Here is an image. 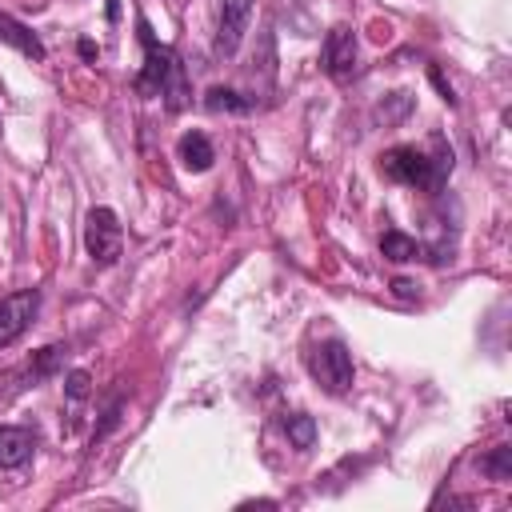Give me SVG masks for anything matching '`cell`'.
Wrapping results in <instances>:
<instances>
[{"label":"cell","mask_w":512,"mask_h":512,"mask_svg":"<svg viewBox=\"0 0 512 512\" xmlns=\"http://www.w3.org/2000/svg\"><path fill=\"white\" fill-rule=\"evenodd\" d=\"M120 244H124V232H120V220L112 208H92L88 220H84V248L96 264H116L120 260Z\"/></svg>","instance_id":"obj_4"},{"label":"cell","mask_w":512,"mask_h":512,"mask_svg":"<svg viewBox=\"0 0 512 512\" xmlns=\"http://www.w3.org/2000/svg\"><path fill=\"white\" fill-rule=\"evenodd\" d=\"M432 156L416 144H396L380 156V172L396 184H408V188H424V192H440L448 172H452V148H444V140L436 136L432 140Z\"/></svg>","instance_id":"obj_2"},{"label":"cell","mask_w":512,"mask_h":512,"mask_svg":"<svg viewBox=\"0 0 512 512\" xmlns=\"http://www.w3.org/2000/svg\"><path fill=\"white\" fill-rule=\"evenodd\" d=\"M36 308H40V292L36 288H20V292L0 300V348L16 344L28 332V324L36 320Z\"/></svg>","instance_id":"obj_5"},{"label":"cell","mask_w":512,"mask_h":512,"mask_svg":"<svg viewBox=\"0 0 512 512\" xmlns=\"http://www.w3.org/2000/svg\"><path fill=\"white\" fill-rule=\"evenodd\" d=\"M380 252H384V260H392V264H408V260L420 256V244H416L412 236H404L400 228H388V232L380 236Z\"/></svg>","instance_id":"obj_11"},{"label":"cell","mask_w":512,"mask_h":512,"mask_svg":"<svg viewBox=\"0 0 512 512\" xmlns=\"http://www.w3.org/2000/svg\"><path fill=\"white\" fill-rule=\"evenodd\" d=\"M140 40H144V68L136 76V92L140 96H164L168 112H180L188 104V80H184V64L168 44H156L148 20H136Z\"/></svg>","instance_id":"obj_1"},{"label":"cell","mask_w":512,"mask_h":512,"mask_svg":"<svg viewBox=\"0 0 512 512\" xmlns=\"http://www.w3.org/2000/svg\"><path fill=\"white\" fill-rule=\"evenodd\" d=\"M0 44L16 48L20 56H28V60H36V64L48 56L44 44H40V36H36L28 24H20L16 16H8V12H0Z\"/></svg>","instance_id":"obj_9"},{"label":"cell","mask_w":512,"mask_h":512,"mask_svg":"<svg viewBox=\"0 0 512 512\" xmlns=\"http://www.w3.org/2000/svg\"><path fill=\"white\" fill-rule=\"evenodd\" d=\"M428 76H432V84H436V92H440V100H444L448 108H456V92H452V84L444 80V72H440V68L432 64V68H428Z\"/></svg>","instance_id":"obj_16"},{"label":"cell","mask_w":512,"mask_h":512,"mask_svg":"<svg viewBox=\"0 0 512 512\" xmlns=\"http://www.w3.org/2000/svg\"><path fill=\"white\" fill-rule=\"evenodd\" d=\"M480 472L492 476V480H508V476H512V448L500 444V448H492L488 456H480Z\"/></svg>","instance_id":"obj_14"},{"label":"cell","mask_w":512,"mask_h":512,"mask_svg":"<svg viewBox=\"0 0 512 512\" xmlns=\"http://www.w3.org/2000/svg\"><path fill=\"white\" fill-rule=\"evenodd\" d=\"M308 372H312V380H316L324 392H332V396L348 392V388H352V352H348V344H344V340H324V344H316V348L308 352Z\"/></svg>","instance_id":"obj_3"},{"label":"cell","mask_w":512,"mask_h":512,"mask_svg":"<svg viewBox=\"0 0 512 512\" xmlns=\"http://www.w3.org/2000/svg\"><path fill=\"white\" fill-rule=\"evenodd\" d=\"M32 432L20 424H0V468H24L32 460Z\"/></svg>","instance_id":"obj_8"},{"label":"cell","mask_w":512,"mask_h":512,"mask_svg":"<svg viewBox=\"0 0 512 512\" xmlns=\"http://www.w3.org/2000/svg\"><path fill=\"white\" fill-rule=\"evenodd\" d=\"M176 156H180V164L188 172H208L212 160H216V148H212V140L204 132H184L180 144H176Z\"/></svg>","instance_id":"obj_10"},{"label":"cell","mask_w":512,"mask_h":512,"mask_svg":"<svg viewBox=\"0 0 512 512\" xmlns=\"http://www.w3.org/2000/svg\"><path fill=\"white\" fill-rule=\"evenodd\" d=\"M248 20H252V0H220V20H216V44L212 52L220 60L236 56L244 32H248Z\"/></svg>","instance_id":"obj_7"},{"label":"cell","mask_w":512,"mask_h":512,"mask_svg":"<svg viewBox=\"0 0 512 512\" xmlns=\"http://www.w3.org/2000/svg\"><path fill=\"white\" fill-rule=\"evenodd\" d=\"M284 432H288V440H292L300 452H308V448L316 444V420L304 416V412H292V416L284 420Z\"/></svg>","instance_id":"obj_13"},{"label":"cell","mask_w":512,"mask_h":512,"mask_svg":"<svg viewBox=\"0 0 512 512\" xmlns=\"http://www.w3.org/2000/svg\"><path fill=\"white\" fill-rule=\"evenodd\" d=\"M64 392H68V400H84L88 396V372L84 368H72L64 376Z\"/></svg>","instance_id":"obj_15"},{"label":"cell","mask_w":512,"mask_h":512,"mask_svg":"<svg viewBox=\"0 0 512 512\" xmlns=\"http://www.w3.org/2000/svg\"><path fill=\"white\" fill-rule=\"evenodd\" d=\"M204 108H208V112H248V108H252V100H244L240 92H232V88H220V84H216V88H208V92H204Z\"/></svg>","instance_id":"obj_12"},{"label":"cell","mask_w":512,"mask_h":512,"mask_svg":"<svg viewBox=\"0 0 512 512\" xmlns=\"http://www.w3.org/2000/svg\"><path fill=\"white\" fill-rule=\"evenodd\" d=\"M356 32L348 24H336L328 36H324V48H320V68L332 76V80H348L356 72Z\"/></svg>","instance_id":"obj_6"},{"label":"cell","mask_w":512,"mask_h":512,"mask_svg":"<svg viewBox=\"0 0 512 512\" xmlns=\"http://www.w3.org/2000/svg\"><path fill=\"white\" fill-rule=\"evenodd\" d=\"M392 288H396V296H404V300H408V296H412V284H408V280H396V284H392Z\"/></svg>","instance_id":"obj_17"}]
</instances>
